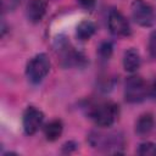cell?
I'll return each instance as SVG.
<instances>
[{
    "instance_id": "obj_8",
    "label": "cell",
    "mask_w": 156,
    "mask_h": 156,
    "mask_svg": "<svg viewBox=\"0 0 156 156\" xmlns=\"http://www.w3.org/2000/svg\"><path fill=\"white\" fill-rule=\"evenodd\" d=\"M108 29L116 37H128L130 34V26L127 18L118 11L112 10L108 13Z\"/></svg>"
},
{
    "instance_id": "obj_19",
    "label": "cell",
    "mask_w": 156,
    "mask_h": 156,
    "mask_svg": "<svg viewBox=\"0 0 156 156\" xmlns=\"http://www.w3.org/2000/svg\"><path fill=\"white\" fill-rule=\"evenodd\" d=\"M11 1H12V2H15V4H18L21 0H11Z\"/></svg>"
},
{
    "instance_id": "obj_12",
    "label": "cell",
    "mask_w": 156,
    "mask_h": 156,
    "mask_svg": "<svg viewBox=\"0 0 156 156\" xmlns=\"http://www.w3.org/2000/svg\"><path fill=\"white\" fill-rule=\"evenodd\" d=\"M154 124H155L154 116L151 113H144L135 122V132H136V134H139L141 136L147 135L152 130Z\"/></svg>"
},
{
    "instance_id": "obj_1",
    "label": "cell",
    "mask_w": 156,
    "mask_h": 156,
    "mask_svg": "<svg viewBox=\"0 0 156 156\" xmlns=\"http://www.w3.org/2000/svg\"><path fill=\"white\" fill-rule=\"evenodd\" d=\"M89 117L101 128L111 127L118 118V106L111 101H101L89 108Z\"/></svg>"
},
{
    "instance_id": "obj_18",
    "label": "cell",
    "mask_w": 156,
    "mask_h": 156,
    "mask_svg": "<svg viewBox=\"0 0 156 156\" xmlns=\"http://www.w3.org/2000/svg\"><path fill=\"white\" fill-rule=\"evenodd\" d=\"M150 94H151V96H154V98L156 99V80L154 82L152 87L150 88Z\"/></svg>"
},
{
    "instance_id": "obj_17",
    "label": "cell",
    "mask_w": 156,
    "mask_h": 156,
    "mask_svg": "<svg viewBox=\"0 0 156 156\" xmlns=\"http://www.w3.org/2000/svg\"><path fill=\"white\" fill-rule=\"evenodd\" d=\"M78 2H79L80 6H83L84 9L90 10V9H93V7L95 6L96 0H78Z\"/></svg>"
},
{
    "instance_id": "obj_6",
    "label": "cell",
    "mask_w": 156,
    "mask_h": 156,
    "mask_svg": "<svg viewBox=\"0 0 156 156\" xmlns=\"http://www.w3.org/2000/svg\"><path fill=\"white\" fill-rule=\"evenodd\" d=\"M57 50L60 52V56H61V61H62V65L65 67H72V66H84L87 63V60H85V56L74 50V48H72L69 45V43L65 39H57Z\"/></svg>"
},
{
    "instance_id": "obj_14",
    "label": "cell",
    "mask_w": 156,
    "mask_h": 156,
    "mask_svg": "<svg viewBox=\"0 0 156 156\" xmlns=\"http://www.w3.org/2000/svg\"><path fill=\"white\" fill-rule=\"evenodd\" d=\"M136 152L140 156H156V144L151 141L141 143Z\"/></svg>"
},
{
    "instance_id": "obj_11",
    "label": "cell",
    "mask_w": 156,
    "mask_h": 156,
    "mask_svg": "<svg viewBox=\"0 0 156 156\" xmlns=\"http://www.w3.org/2000/svg\"><path fill=\"white\" fill-rule=\"evenodd\" d=\"M96 32V26L94 22L89 21V20H83L82 22L78 23L77 28H76V34L77 38L82 41L89 40Z\"/></svg>"
},
{
    "instance_id": "obj_7",
    "label": "cell",
    "mask_w": 156,
    "mask_h": 156,
    "mask_svg": "<svg viewBox=\"0 0 156 156\" xmlns=\"http://www.w3.org/2000/svg\"><path fill=\"white\" fill-rule=\"evenodd\" d=\"M44 121V113L34 107V106H29L26 108L24 113H23V118H22V126H23V130L27 135H33L38 132V129L41 127Z\"/></svg>"
},
{
    "instance_id": "obj_9",
    "label": "cell",
    "mask_w": 156,
    "mask_h": 156,
    "mask_svg": "<svg viewBox=\"0 0 156 156\" xmlns=\"http://www.w3.org/2000/svg\"><path fill=\"white\" fill-rule=\"evenodd\" d=\"M46 7L48 4L45 0H29L26 6L27 18L33 23L40 22L46 13Z\"/></svg>"
},
{
    "instance_id": "obj_13",
    "label": "cell",
    "mask_w": 156,
    "mask_h": 156,
    "mask_svg": "<svg viewBox=\"0 0 156 156\" xmlns=\"http://www.w3.org/2000/svg\"><path fill=\"white\" fill-rule=\"evenodd\" d=\"M63 132V124L61 119H52L44 127V135L46 140L55 141L57 140Z\"/></svg>"
},
{
    "instance_id": "obj_15",
    "label": "cell",
    "mask_w": 156,
    "mask_h": 156,
    "mask_svg": "<svg viewBox=\"0 0 156 156\" xmlns=\"http://www.w3.org/2000/svg\"><path fill=\"white\" fill-rule=\"evenodd\" d=\"M113 51V45L111 41H104L99 46V55L102 60H108L112 55Z\"/></svg>"
},
{
    "instance_id": "obj_5",
    "label": "cell",
    "mask_w": 156,
    "mask_h": 156,
    "mask_svg": "<svg viewBox=\"0 0 156 156\" xmlns=\"http://www.w3.org/2000/svg\"><path fill=\"white\" fill-rule=\"evenodd\" d=\"M134 22L141 27H151L156 22L154 7L145 0H134L130 6Z\"/></svg>"
},
{
    "instance_id": "obj_10",
    "label": "cell",
    "mask_w": 156,
    "mask_h": 156,
    "mask_svg": "<svg viewBox=\"0 0 156 156\" xmlns=\"http://www.w3.org/2000/svg\"><path fill=\"white\" fill-rule=\"evenodd\" d=\"M141 65V57L135 48L126 50L123 55V68L129 73H135Z\"/></svg>"
},
{
    "instance_id": "obj_3",
    "label": "cell",
    "mask_w": 156,
    "mask_h": 156,
    "mask_svg": "<svg viewBox=\"0 0 156 156\" xmlns=\"http://www.w3.org/2000/svg\"><path fill=\"white\" fill-rule=\"evenodd\" d=\"M50 60L46 54H37L34 57H32L26 67V76L28 80L33 84H38L49 74L50 72Z\"/></svg>"
},
{
    "instance_id": "obj_16",
    "label": "cell",
    "mask_w": 156,
    "mask_h": 156,
    "mask_svg": "<svg viewBox=\"0 0 156 156\" xmlns=\"http://www.w3.org/2000/svg\"><path fill=\"white\" fill-rule=\"evenodd\" d=\"M149 52L154 58H156V30H154L149 37Z\"/></svg>"
},
{
    "instance_id": "obj_2",
    "label": "cell",
    "mask_w": 156,
    "mask_h": 156,
    "mask_svg": "<svg viewBox=\"0 0 156 156\" xmlns=\"http://www.w3.org/2000/svg\"><path fill=\"white\" fill-rule=\"evenodd\" d=\"M89 143L93 147L111 154H119L121 152L119 149H122L124 145L122 134L117 132H110V133L91 132L89 135Z\"/></svg>"
},
{
    "instance_id": "obj_4",
    "label": "cell",
    "mask_w": 156,
    "mask_h": 156,
    "mask_svg": "<svg viewBox=\"0 0 156 156\" xmlns=\"http://www.w3.org/2000/svg\"><path fill=\"white\" fill-rule=\"evenodd\" d=\"M149 93V88L145 80L139 76H130L124 84V99L130 104L143 101Z\"/></svg>"
}]
</instances>
